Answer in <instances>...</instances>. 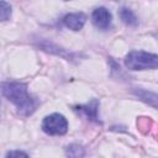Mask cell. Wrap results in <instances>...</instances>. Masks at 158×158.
Instances as JSON below:
<instances>
[{"instance_id": "ba28073f", "label": "cell", "mask_w": 158, "mask_h": 158, "mask_svg": "<svg viewBox=\"0 0 158 158\" xmlns=\"http://www.w3.org/2000/svg\"><path fill=\"white\" fill-rule=\"evenodd\" d=\"M120 17H121V20H122L126 25H128V26L135 27V26L138 25V20H137L136 15H135L130 9H127V7H122V9L120 10Z\"/></svg>"}, {"instance_id": "7a4b0ae2", "label": "cell", "mask_w": 158, "mask_h": 158, "mask_svg": "<svg viewBox=\"0 0 158 158\" xmlns=\"http://www.w3.org/2000/svg\"><path fill=\"white\" fill-rule=\"evenodd\" d=\"M126 68L131 70H146L158 68V56L143 51H132L125 58Z\"/></svg>"}, {"instance_id": "3957f363", "label": "cell", "mask_w": 158, "mask_h": 158, "mask_svg": "<svg viewBox=\"0 0 158 158\" xmlns=\"http://www.w3.org/2000/svg\"><path fill=\"white\" fill-rule=\"evenodd\" d=\"M42 130L49 136H62L68 131V121L60 114H52L43 118Z\"/></svg>"}, {"instance_id": "9c48e42d", "label": "cell", "mask_w": 158, "mask_h": 158, "mask_svg": "<svg viewBox=\"0 0 158 158\" xmlns=\"http://www.w3.org/2000/svg\"><path fill=\"white\" fill-rule=\"evenodd\" d=\"M65 154L69 158H83L84 154H85V151L81 146H79L77 143H73V144H69L65 148Z\"/></svg>"}, {"instance_id": "52a82bcc", "label": "cell", "mask_w": 158, "mask_h": 158, "mask_svg": "<svg viewBox=\"0 0 158 158\" xmlns=\"http://www.w3.org/2000/svg\"><path fill=\"white\" fill-rule=\"evenodd\" d=\"M77 111H80L83 114H85L89 118L98 121V101L96 100H91L89 104L86 105H81V106H77L75 107Z\"/></svg>"}, {"instance_id": "277c9868", "label": "cell", "mask_w": 158, "mask_h": 158, "mask_svg": "<svg viewBox=\"0 0 158 158\" xmlns=\"http://www.w3.org/2000/svg\"><path fill=\"white\" fill-rule=\"evenodd\" d=\"M111 20L112 16L110 14V11L106 7H98L93 11L91 15V21L94 23L95 27L100 28V30H107L111 26Z\"/></svg>"}, {"instance_id": "8992f818", "label": "cell", "mask_w": 158, "mask_h": 158, "mask_svg": "<svg viewBox=\"0 0 158 158\" xmlns=\"http://www.w3.org/2000/svg\"><path fill=\"white\" fill-rule=\"evenodd\" d=\"M133 94L136 96H138V99H141L142 101H144L146 104H148L149 106H153L156 109H158V94L143 90V89H133Z\"/></svg>"}, {"instance_id": "6da1fadb", "label": "cell", "mask_w": 158, "mask_h": 158, "mask_svg": "<svg viewBox=\"0 0 158 158\" xmlns=\"http://www.w3.org/2000/svg\"><path fill=\"white\" fill-rule=\"evenodd\" d=\"M1 93L17 107L19 112L23 116L31 115L38 106V101L28 94L27 86L23 83L4 81L1 84Z\"/></svg>"}, {"instance_id": "30bf717a", "label": "cell", "mask_w": 158, "mask_h": 158, "mask_svg": "<svg viewBox=\"0 0 158 158\" xmlns=\"http://www.w3.org/2000/svg\"><path fill=\"white\" fill-rule=\"evenodd\" d=\"M137 126H138V128H139L141 132L147 133L149 131V128L152 127V120L149 117H138Z\"/></svg>"}, {"instance_id": "5b68a950", "label": "cell", "mask_w": 158, "mask_h": 158, "mask_svg": "<svg viewBox=\"0 0 158 158\" xmlns=\"http://www.w3.org/2000/svg\"><path fill=\"white\" fill-rule=\"evenodd\" d=\"M85 20H86V16L83 12H73V14H68V15L64 16L63 23L69 30L79 31V30L83 28V26L85 23Z\"/></svg>"}, {"instance_id": "8fae6325", "label": "cell", "mask_w": 158, "mask_h": 158, "mask_svg": "<svg viewBox=\"0 0 158 158\" xmlns=\"http://www.w3.org/2000/svg\"><path fill=\"white\" fill-rule=\"evenodd\" d=\"M11 15V6L6 1H0V17L2 21L7 20Z\"/></svg>"}, {"instance_id": "7c38bea8", "label": "cell", "mask_w": 158, "mask_h": 158, "mask_svg": "<svg viewBox=\"0 0 158 158\" xmlns=\"http://www.w3.org/2000/svg\"><path fill=\"white\" fill-rule=\"evenodd\" d=\"M6 158H28V156L22 151H10L6 153Z\"/></svg>"}]
</instances>
